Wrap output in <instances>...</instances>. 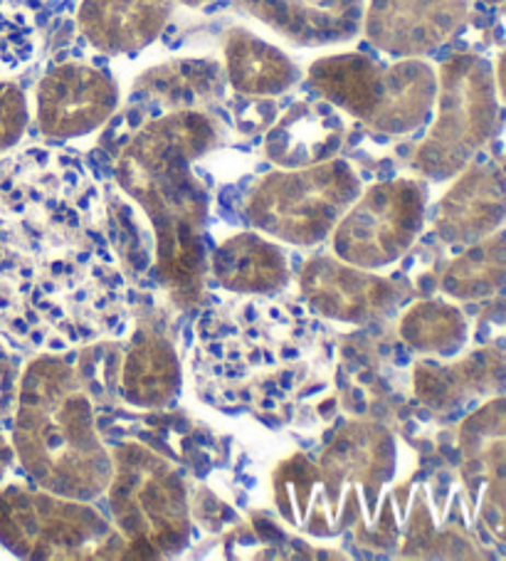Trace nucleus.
<instances>
[{"label":"nucleus","mask_w":506,"mask_h":561,"mask_svg":"<svg viewBox=\"0 0 506 561\" xmlns=\"http://www.w3.org/2000/svg\"><path fill=\"white\" fill-rule=\"evenodd\" d=\"M126 324L129 283L90 169L50 147L0 159V342L62 354Z\"/></svg>","instance_id":"1"},{"label":"nucleus","mask_w":506,"mask_h":561,"mask_svg":"<svg viewBox=\"0 0 506 561\" xmlns=\"http://www.w3.org/2000/svg\"><path fill=\"white\" fill-rule=\"evenodd\" d=\"M222 144L206 110L165 112L146 122L114 161V181L143 210L153 233V270L171 305L198 309L208 287L210 193L193 163Z\"/></svg>","instance_id":"2"},{"label":"nucleus","mask_w":506,"mask_h":561,"mask_svg":"<svg viewBox=\"0 0 506 561\" xmlns=\"http://www.w3.org/2000/svg\"><path fill=\"white\" fill-rule=\"evenodd\" d=\"M317 350L314 327L297 309L257 297L200 317L191 366H196L198 393L218 409H230L252 374L235 409L275 415L285 413L307 386H324L311 366Z\"/></svg>","instance_id":"3"},{"label":"nucleus","mask_w":506,"mask_h":561,"mask_svg":"<svg viewBox=\"0 0 506 561\" xmlns=\"http://www.w3.org/2000/svg\"><path fill=\"white\" fill-rule=\"evenodd\" d=\"M13 450L37 488L94 502L112 478V450L96 428L84 374L57 352H41L18 379Z\"/></svg>","instance_id":"4"},{"label":"nucleus","mask_w":506,"mask_h":561,"mask_svg":"<svg viewBox=\"0 0 506 561\" xmlns=\"http://www.w3.org/2000/svg\"><path fill=\"white\" fill-rule=\"evenodd\" d=\"M398 470V440L383 425L352 421L334 433L319 460L295 453L272 476L281 519L311 537H336L358 519L378 522Z\"/></svg>","instance_id":"5"},{"label":"nucleus","mask_w":506,"mask_h":561,"mask_svg":"<svg viewBox=\"0 0 506 561\" xmlns=\"http://www.w3.org/2000/svg\"><path fill=\"white\" fill-rule=\"evenodd\" d=\"M321 100L383 137H407L433 117L437 70L423 57L383 65L364 53H338L309 65Z\"/></svg>","instance_id":"6"},{"label":"nucleus","mask_w":506,"mask_h":561,"mask_svg":"<svg viewBox=\"0 0 506 561\" xmlns=\"http://www.w3.org/2000/svg\"><path fill=\"white\" fill-rule=\"evenodd\" d=\"M106 500L114 527L126 539V559H169L188 549L193 515L186 480L149 445L131 440L112 450Z\"/></svg>","instance_id":"7"},{"label":"nucleus","mask_w":506,"mask_h":561,"mask_svg":"<svg viewBox=\"0 0 506 561\" xmlns=\"http://www.w3.org/2000/svg\"><path fill=\"white\" fill-rule=\"evenodd\" d=\"M499 129V94L492 62L457 53L437 67L433 124L417 144L411 167L425 181H450L476 159Z\"/></svg>","instance_id":"8"},{"label":"nucleus","mask_w":506,"mask_h":561,"mask_svg":"<svg viewBox=\"0 0 506 561\" xmlns=\"http://www.w3.org/2000/svg\"><path fill=\"white\" fill-rule=\"evenodd\" d=\"M361 191V176L344 159L309 169H275L250 188L242 213L257 233L311 248L324 243Z\"/></svg>","instance_id":"9"},{"label":"nucleus","mask_w":506,"mask_h":561,"mask_svg":"<svg viewBox=\"0 0 506 561\" xmlns=\"http://www.w3.org/2000/svg\"><path fill=\"white\" fill-rule=\"evenodd\" d=\"M0 545L23 559H126V539L92 502L0 488Z\"/></svg>","instance_id":"10"},{"label":"nucleus","mask_w":506,"mask_h":561,"mask_svg":"<svg viewBox=\"0 0 506 561\" xmlns=\"http://www.w3.org/2000/svg\"><path fill=\"white\" fill-rule=\"evenodd\" d=\"M427 220L421 179H391L364 188L331 230V253L348 265L383 270L411 253Z\"/></svg>","instance_id":"11"},{"label":"nucleus","mask_w":506,"mask_h":561,"mask_svg":"<svg viewBox=\"0 0 506 561\" xmlns=\"http://www.w3.org/2000/svg\"><path fill=\"white\" fill-rule=\"evenodd\" d=\"M122 104L119 82L87 62L53 65L37 82V129L50 141L90 137L110 122Z\"/></svg>","instance_id":"12"},{"label":"nucleus","mask_w":506,"mask_h":561,"mask_svg":"<svg viewBox=\"0 0 506 561\" xmlns=\"http://www.w3.org/2000/svg\"><path fill=\"white\" fill-rule=\"evenodd\" d=\"M299 293L311 314L344 324H371L383 319L407 297V285L376 275V270L348 265L331 255H317L301 267Z\"/></svg>","instance_id":"13"},{"label":"nucleus","mask_w":506,"mask_h":561,"mask_svg":"<svg viewBox=\"0 0 506 561\" xmlns=\"http://www.w3.org/2000/svg\"><path fill=\"white\" fill-rule=\"evenodd\" d=\"M470 18V0H366L361 33L378 53L425 57L450 43Z\"/></svg>","instance_id":"14"},{"label":"nucleus","mask_w":506,"mask_h":561,"mask_svg":"<svg viewBox=\"0 0 506 561\" xmlns=\"http://www.w3.org/2000/svg\"><path fill=\"white\" fill-rule=\"evenodd\" d=\"M114 381L122 401L131 409L163 411L176 403L183 369L176 344L165 329L149 319L131 327L122 354H114Z\"/></svg>","instance_id":"15"},{"label":"nucleus","mask_w":506,"mask_h":561,"mask_svg":"<svg viewBox=\"0 0 506 561\" xmlns=\"http://www.w3.org/2000/svg\"><path fill=\"white\" fill-rule=\"evenodd\" d=\"M433 216L435 236L447 245H470L506 220V173L494 161H472L450 179Z\"/></svg>","instance_id":"16"},{"label":"nucleus","mask_w":506,"mask_h":561,"mask_svg":"<svg viewBox=\"0 0 506 561\" xmlns=\"http://www.w3.org/2000/svg\"><path fill=\"white\" fill-rule=\"evenodd\" d=\"M240 13L297 47L342 45L361 35L366 0H232Z\"/></svg>","instance_id":"17"},{"label":"nucleus","mask_w":506,"mask_h":561,"mask_svg":"<svg viewBox=\"0 0 506 561\" xmlns=\"http://www.w3.org/2000/svg\"><path fill=\"white\" fill-rule=\"evenodd\" d=\"M506 386V356L474 350L452 359H425L413 366V393L427 411L455 413Z\"/></svg>","instance_id":"18"},{"label":"nucleus","mask_w":506,"mask_h":561,"mask_svg":"<svg viewBox=\"0 0 506 561\" xmlns=\"http://www.w3.org/2000/svg\"><path fill=\"white\" fill-rule=\"evenodd\" d=\"M346 122L324 100H299L265 131V159L275 169H309L338 157Z\"/></svg>","instance_id":"19"},{"label":"nucleus","mask_w":506,"mask_h":561,"mask_svg":"<svg viewBox=\"0 0 506 561\" xmlns=\"http://www.w3.org/2000/svg\"><path fill=\"white\" fill-rule=\"evenodd\" d=\"M176 0H82L77 27L96 53L136 55L169 25Z\"/></svg>","instance_id":"20"},{"label":"nucleus","mask_w":506,"mask_h":561,"mask_svg":"<svg viewBox=\"0 0 506 561\" xmlns=\"http://www.w3.org/2000/svg\"><path fill=\"white\" fill-rule=\"evenodd\" d=\"M208 277L232 295L269 297L291 283L289 257L275 240L242 230L208 253Z\"/></svg>","instance_id":"21"},{"label":"nucleus","mask_w":506,"mask_h":561,"mask_svg":"<svg viewBox=\"0 0 506 561\" xmlns=\"http://www.w3.org/2000/svg\"><path fill=\"white\" fill-rule=\"evenodd\" d=\"M228 80L216 57H173L146 67L131 84V102L165 112L206 110L226 96Z\"/></svg>","instance_id":"22"},{"label":"nucleus","mask_w":506,"mask_h":561,"mask_svg":"<svg viewBox=\"0 0 506 561\" xmlns=\"http://www.w3.org/2000/svg\"><path fill=\"white\" fill-rule=\"evenodd\" d=\"M222 70L240 96H279L301 80L299 65L248 27H232L222 43Z\"/></svg>","instance_id":"23"},{"label":"nucleus","mask_w":506,"mask_h":561,"mask_svg":"<svg viewBox=\"0 0 506 561\" xmlns=\"http://www.w3.org/2000/svg\"><path fill=\"white\" fill-rule=\"evenodd\" d=\"M398 334L415 354L452 359L470 344V319L452 299H421L398 319Z\"/></svg>","instance_id":"24"},{"label":"nucleus","mask_w":506,"mask_h":561,"mask_svg":"<svg viewBox=\"0 0 506 561\" xmlns=\"http://www.w3.org/2000/svg\"><path fill=\"white\" fill-rule=\"evenodd\" d=\"M467 482L506 478V396H490L457 428Z\"/></svg>","instance_id":"25"},{"label":"nucleus","mask_w":506,"mask_h":561,"mask_svg":"<svg viewBox=\"0 0 506 561\" xmlns=\"http://www.w3.org/2000/svg\"><path fill=\"white\" fill-rule=\"evenodd\" d=\"M440 287L452 302H482L506 287V230H494L445 265Z\"/></svg>","instance_id":"26"},{"label":"nucleus","mask_w":506,"mask_h":561,"mask_svg":"<svg viewBox=\"0 0 506 561\" xmlns=\"http://www.w3.org/2000/svg\"><path fill=\"white\" fill-rule=\"evenodd\" d=\"M41 0H0V75L18 72L37 50Z\"/></svg>","instance_id":"27"},{"label":"nucleus","mask_w":506,"mask_h":561,"mask_svg":"<svg viewBox=\"0 0 506 561\" xmlns=\"http://www.w3.org/2000/svg\"><path fill=\"white\" fill-rule=\"evenodd\" d=\"M401 557L413 559H484V551L464 537L460 529H435L433 522L425 519L423 492H417L413 522H407L405 545Z\"/></svg>","instance_id":"28"},{"label":"nucleus","mask_w":506,"mask_h":561,"mask_svg":"<svg viewBox=\"0 0 506 561\" xmlns=\"http://www.w3.org/2000/svg\"><path fill=\"white\" fill-rule=\"evenodd\" d=\"M27 122H31V110L25 92L11 80H0V153L21 144Z\"/></svg>","instance_id":"29"},{"label":"nucleus","mask_w":506,"mask_h":561,"mask_svg":"<svg viewBox=\"0 0 506 561\" xmlns=\"http://www.w3.org/2000/svg\"><path fill=\"white\" fill-rule=\"evenodd\" d=\"M480 522L490 535L506 547V478L480 482Z\"/></svg>","instance_id":"30"},{"label":"nucleus","mask_w":506,"mask_h":561,"mask_svg":"<svg viewBox=\"0 0 506 561\" xmlns=\"http://www.w3.org/2000/svg\"><path fill=\"white\" fill-rule=\"evenodd\" d=\"M232 114H235V124L242 134H257L267 131L272 122L277 119V104L272 96H240L230 104Z\"/></svg>","instance_id":"31"},{"label":"nucleus","mask_w":506,"mask_h":561,"mask_svg":"<svg viewBox=\"0 0 506 561\" xmlns=\"http://www.w3.org/2000/svg\"><path fill=\"white\" fill-rule=\"evenodd\" d=\"M18 379H21V374L13 371V366L8 362H0V415H5L8 409L15 405Z\"/></svg>","instance_id":"32"},{"label":"nucleus","mask_w":506,"mask_h":561,"mask_svg":"<svg viewBox=\"0 0 506 561\" xmlns=\"http://www.w3.org/2000/svg\"><path fill=\"white\" fill-rule=\"evenodd\" d=\"M492 72H494L496 94H499V100L506 104V50L496 55V60L492 62Z\"/></svg>","instance_id":"33"},{"label":"nucleus","mask_w":506,"mask_h":561,"mask_svg":"<svg viewBox=\"0 0 506 561\" xmlns=\"http://www.w3.org/2000/svg\"><path fill=\"white\" fill-rule=\"evenodd\" d=\"M13 458H15V450H13V443L5 440V435L0 433V480L5 478L8 468L13 466Z\"/></svg>","instance_id":"34"},{"label":"nucleus","mask_w":506,"mask_h":561,"mask_svg":"<svg viewBox=\"0 0 506 561\" xmlns=\"http://www.w3.org/2000/svg\"><path fill=\"white\" fill-rule=\"evenodd\" d=\"M176 3H181V5H186V8H200V5H206V3H210V0H176Z\"/></svg>","instance_id":"35"},{"label":"nucleus","mask_w":506,"mask_h":561,"mask_svg":"<svg viewBox=\"0 0 506 561\" xmlns=\"http://www.w3.org/2000/svg\"><path fill=\"white\" fill-rule=\"evenodd\" d=\"M480 3H484V5H504L506 0H480Z\"/></svg>","instance_id":"36"}]
</instances>
